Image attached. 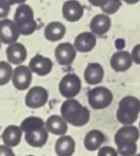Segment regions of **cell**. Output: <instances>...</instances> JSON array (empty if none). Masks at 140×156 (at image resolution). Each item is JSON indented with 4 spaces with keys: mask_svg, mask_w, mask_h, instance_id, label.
Segmentation results:
<instances>
[{
    "mask_svg": "<svg viewBox=\"0 0 140 156\" xmlns=\"http://www.w3.org/2000/svg\"><path fill=\"white\" fill-rule=\"evenodd\" d=\"M81 80L75 73H67L59 82L58 89L62 97L64 98H74L81 90Z\"/></svg>",
    "mask_w": 140,
    "mask_h": 156,
    "instance_id": "obj_6",
    "label": "cell"
},
{
    "mask_svg": "<svg viewBox=\"0 0 140 156\" xmlns=\"http://www.w3.org/2000/svg\"><path fill=\"white\" fill-rule=\"evenodd\" d=\"M48 91L42 87H31L26 97H25V104L30 108H42L48 101Z\"/></svg>",
    "mask_w": 140,
    "mask_h": 156,
    "instance_id": "obj_8",
    "label": "cell"
},
{
    "mask_svg": "<svg viewBox=\"0 0 140 156\" xmlns=\"http://www.w3.org/2000/svg\"><path fill=\"white\" fill-rule=\"evenodd\" d=\"M66 32L65 26L58 21L50 22L44 29V37L47 41L55 42L64 38Z\"/></svg>",
    "mask_w": 140,
    "mask_h": 156,
    "instance_id": "obj_21",
    "label": "cell"
},
{
    "mask_svg": "<svg viewBox=\"0 0 140 156\" xmlns=\"http://www.w3.org/2000/svg\"><path fill=\"white\" fill-rule=\"evenodd\" d=\"M13 21L20 35H31L38 28L32 9L25 3L19 5L17 8Z\"/></svg>",
    "mask_w": 140,
    "mask_h": 156,
    "instance_id": "obj_4",
    "label": "cell"
},
{
    "mask_svg": "<svg viewBox=\"0 0 140 156\" xmlns=\"http://www.w3.org/2000/svg\"><path fill=\"white\" fill-rule=\"evenodd\" d=\"M131 56H132L133 62L140 65V44H137L133 48L131 51Z\"/></svg>",
    "mask_w": 140,
    "mask_h": 156,
    "instance_id": "obj_29",
    "label": "cell"
},
{
    "mask_svg": "<svg viewBox=\"0 0 140 156\" xmlns=\"http://www.w3.org/2000/svg\"><path fill=\"white\" fill-rule=\"evenodd\" d=\"M104 78V69L99 62H90L84 71V79L87 84L95 86L102 82Z\"/></svg>",
    "mask_w": 140,
    "mask_h": 156,
    "instance_id": "obj_16",
    "label": "cell"
},
{
    "mask_svg": "<svg viewBox=\"0 0 140 156\" xmlns=\"http://www.w3.org/2000/svg\"><path fill=\"white\" fill-rule=\"evenodd\" d=\"M22 129L20 127L16 125H9L8 126L3 133H2V140L5 145L9 147H16L20 144L22 137Z\"/></svg>",
    "mask_w": 140,
    "mask_h": 156,
    "instance_id": "obj_20",
    "label": "cell"
},
{
    "mask_svg": "<svg viewBox=\"0 0 140 156\" xmlns=\"http://www.w3.org/2000/svg\"><path fill=\"white\" fill-rule=\"evenodd\" d=\"M12 84L14 87L20 91H24L28 89L31 84L32 72L29 66L18 65L13 70L12 74Z\"/></svg>",
    "mask_w": 140,
    "mask_h": 156,
    "instance_id": "obj_7",
    "label": "cell"
},
{
    "mask_svg": "<svg viewBox=\"0 0 140 156\" xmlns=\"http://www.w3.org/2000/svg\"><path fill=\"white\" fill-rule=\"evenodd\" d=\"M112 26L111 18L107 14H98L94 16L90 22V29L92 33L98 36L106 34Z\"/></svg>",
    "mask_w": 140,
    "mask_h": 156,
    "instance_id": "obj_17",
    "label": "cell"
},
{
    "mask_svg": "<svg viewBox=\"0 0 140 156\" xmlns=\"http://www.w3.org/2000/svg\"><path fill=\"white\" fill-rule=\"evenodd\" d=\"M112 91L105 87H97L88 93V102L93 109H104L112 104Z\"/></svg>",
    "mask_w": 140,
    "mask_h": 156,
    "instance_id": "obj_5",
    "label": "cell"
},
{
    "mask_svg": "<svg viewBox=\"0 0 140 156\" xmlns=\"http://www.w3.org/2000/svg\"><path fill=\"white\" fill-rule=\"evenodd\" d=\"M20 32L14 21L5 19L0 20V41L5 44L16 42L20 37Z\"/></svg>",
    "mask_w": 140,
    "mask_h": 156,
    "instance_id": "obj_11",
    "label": "cell"
},
{
    "mask_svg": "<svg viewBox=\"0 0 140 156\" xmlns=\"http://www.w3.org/2000/svg\"><path fill=\"white\" fill-rule=\"evenodd\" d=\"M140 113V100L133 96L123 98L118 105L116 119L123 125L134 123Z\"/></svg>",
    "mask_w": 140,
    "mask_h": 156,
    "instance_id": "obj_3",
    "label": "cell"
},
{
    "mask_svg": "<svg viewBox=\"0 0 140 156\" xmlns=\"http://www.w3.org/2000/svg\"><path fill=\"white\" fill-rule=\"evenodd\" d=\"M62 118L75 127L85 126L90 119L89 109L74 98H68L63 102L60 108Z\"/></svg>",
    "mask_w": 140,
    "mask_h": 156,
    "instance_id": "obj_1",
    "label": "cell"
},
{
    "mask_svg": "<svg viewBox=\"0 0 140 156\" xmlns=\"http://www.w3.org/2000/svg\"><path fill=\"white\" fill-rule=\"evenodd\" d=\"M45 127L49 132L54 135L63 136L67 131V122L62 118V116L52 115L49 117L45 122Z\"/></svg>",
    "mask_w": 140,
    "mask_h": 156,
    "instance_id": "obj_22",
    "label": "cell"
},
{
    "mask_svg": "<svg viewBox=\"0 0 140 156\" xmlns=\"http://www.w3.org/2000/svg\"><path fill=\"white\" fill-rule=\"evenodd\" d=\"M122 7V0H108V2L101 8V11L107 15L115 14Z\"/></svg>",
    "mask_w": 140,
    "mask_h": 156,
    "instance_id": "obj_26",
    "label": "cell"
},
{
    "mask_svg": "<svg viewBox=\"0 0 140 156\" xmlns=\"http://www.w3.org/2000/svg\"><path fill=\"white\" fill-rule=\"evenodd\" d=\"M47 140H48V130L46 127L35 129L25 132V140L31 147L41 148L46 144Z\"/></svg>",
    "mask_w": 140,
    "mask_h": 156,
    "instance_id": "obj_18",
    "label": "cell"
},
{
    "mask_svg": "<svg viewBox=\"0 0 140 156\" xmlns=\"http://www.w3.org/2000/svg\"><path fill=\"white\" fill-rule=\"evenodd\" d=\"M29 67L31 72L36 73L37 75L45 76L52 72L53 62L48 57L42 56V54H36L31 59Z\"/></svg>",
    "mask_w": 140,
    "mask_h": 156,
    "instance_id": "obj_13",
    "label": "cell"
},
{
    "mask_svg": "<svg viewBox=\"0 0 140 156\" xmlns=\"http://www.w3.org/2000/svg\"><path fill=\"white\" fill-rule=\"evenodd\" d=\"M20 129L23 132H27L35 129L44 127V121L39 117H28L20 123Z\"/></svg>",
    "mask_w": 140,
    "mask_h": 156,
    "instance_id": "obj_24",
    "label": "cell"
},
{
    "mask_svg": "<svg viewBox=\"0 0 140 156\" xmlns=\"http://www.w3.org/2000/svg\"><path fill=\"white\" fill-rule=\"evenodd\" d=\"M5 2H7L9 5L13 6V5H20V4H24L27 0H4Z\"/></svg>",
    "mask_w": 140,
    "mask_h": 156,
    "instance_id": "obj_32",
    "label": "cell"
},
{
    "mask_svg": "<svg viewBox=\"0 0 140 156\" xmlns=\"http://www.w3.org/2000/svg\"><path fill=\"white\" fill-rule=\"evenodd\" d=\"M54 56L57 62L63 66H68L72 64L77 56V50L74 44L70 42H62L56 46L54 51Z\"/></svg>",
    "mask_w": 140,
    "mask_h": 156,
    "instance_id": "obj_9",
    "label": "cell"
},
{
    "mask_svg": "<svg viewBox=\"0 0 140 156\" xmlns=\"http://www.w3.org/2000/svg\"><path fill=\"white\" fill-rule=\"evenodd\" d=\"M0 156H16L11 147L7 145H0Z\"/></svg>",
    "mask_w": 140,
    "mask_h": 156,
    "instance_id": "obj_30",
    "label": "cell"
},
{
    "mask_svg": "<svg viewBox=\"0 0 140 156\" xmlns=\"http://www.w3.org/2000/svg\"><path fill=\"white\" fill-rule=\"evenodd\" d=\"M97 44V39L94 33L85 31L79 33L74 41V46L77 51L86 53L91 51Z\"/></svg>",
    "mask_w": 140,
    "mask_h": 156,
    "instance_id": "obj_15",
    "label": "cell"
},
{
    "mask_svg": "<svg viewBox=\"0 0 140 156\" xmlns=\"http://www.w3.org/2000/svg\"><path fill=\"white\" fill-rule=\"evenodd\" d=\"M104 141H105L104 134L99 129H92L87 133L84 139V146L88 151H93L99 149Z\"/></svg>",
    "mask_w": 140,
    "mask_h": 156,
    "instance_id": "obj_23",
    "label": "cell"
},
{
    "mask_svg": "<svg viewBox=\"0 0 140 156\" xmlns=\"http://www.w3.org/2000/svg\"><path fill=\"white\" fill-rule=\"evenodd\" d=\"M139 139V129L131 125H124L117 130L114 136V141L117 146V151L122 156H133L135 154L137 146L136 141Z\"/></svg>",
    "mask_w": 140,
    "mask_h": 156,
    "instance_id": "obj_2",
    "label": "cell"
},
{
    "mask_svg": "<svg viewBox=\"0 0 140 156\" xmlns=\"http://www.w3.org/2000/svg\"><path fill=\"white\" fill-rule=\"evenodd\" d=\"M13 69L8 62H0V87L7 85L11 79Z\"/></svg>",
    "mask_w": 140,
    "mask_h": 156,
    "instance_id": "obj_25",
    "label": "cell"
},
{
    "mask_svg": "<svg viewBox=\"0 0 140 156\" xmlns=\"http://www.w3.org/2000/svg\"><path fill=\"white\" fill-rule=\"evenodd\" d=\"M123 2H125L126 4H128V5H134V4H136V3H138L140 0H123Z\"/></svg>",
    "mask_w": 140,
    "mask_h": 156,
    "instance_id": "obj_33",
    "label": "cell"
},
{
    "mask_svg": "<svg viewBox=\"0 0 140 156\" xmlns=\"http://www.w3.org/2000/svg\"><path fill=\"white\" fill-rule=\"evenodd\" d=\"M62 14L66 21L77 22L82 19L84 9L78 0H67L63 4Z\"/></svg>",
    "mask_w": 140,
    "mask_h": 156,
    "instance_id": "obj_10",
    "label": "cell"
},
{
    "mask_svg": "<svg viewBox=\"0 0 140 156\" xmlns=\"http://www.w3.org/2000/svg\"><path fill=\"white\" fill-rule=\"evenodd\" d=\"M90 5H92L93 7H98V8H101L103 7L107 2L108 0H88Z\"/></svg>",
    "mask_w": 140,
    "mask_h": 156,
    "instance_id": "obj_31",
    "label": "cell"
},
{
    "mask_svg": "<svg viewBox=\"0 0 140 156\" xmlns=\"http://www.w3.org/2000/svg\"><path fill=\"white\" fill-rule=\"evenodd\" d=\"M26 156H34V155H26Z\"/></svg>",
    "mask_w": 140,
    "mask_h": 156,
    "instance_id": "obj_35",
    "label": "cell"
},
{
    "mask_svg": "<svg viewBox=\"0 0 140 156\" xmlns=\"http://www.w3.org/2000/svg\"><path fill=\"white\" fill-rule=\"evenodd\" d=\"M135 156H140V153H139V154H137V155H135Z\"/></svg>",
    "mask_w": 140,
    "mask_h": 156,
    "instance_id": "obj_36",
    "label": "cell"
},
{
    "mask_svg": "<svg viewBox=\"0 0 140 156\" xmlns=\"http://www.w3.org/2000/svg\"><path fill=\"white\" fill-rule=\"evenodd\" d=\"M139 129H140V122H139Z\"/></svg>",
    "mask_w": 140,
    "mask_h": 156,
    "instance_id": "obj_37",
    "label": "cell"
},
{
    "mask_svg": "<svg viewBox=\"0 0 140 156\" xmlns=\"http://www.w3.org/2000/svg\"><path fill=\"white\" fill-rule=\"evenodd\" d=\"M133 64V59L131 53L126 51H118L113 53L110 60V65L112 69L117 73L126 72L131 68Z\"/></svg>",
    "mask_w": 140,
    "mask_h": 156,
    "instance_id": "obj_12",
    "label": "cell"
},
{
    "mask_svg": "<svg viewBox=\"0 0 140 156\" xmlns=\"http://www.w3.org/2000/svg\"><path fill=\"white\" fill-rule=\"evenodd\" d=\"M10 5H9L4 0H0V19L6 18L10 12Z\"/></svg>",
    "mask_w": 140,
    "mask_h": 156,
    "instance_id": "obj_28",
    "label": "cell"
},
{
    "mask_svg": "<svg viewBox=\"0 0 140 156\" xmlns=\"http://www.w3.org/2000/svg\"><path fill=\"white\" fill-rule=\"evenodd\" d=\"M76 143L72 137L63 135L60 137L54 146L57 156H72L75 152Z\"/></svg>",
    "mask_w": 140,
    "mask_h": 156,
    "instance_id": "obj_19",
    "label": "cell"
},
{
    "mask_svg": "<svg viewBox=\"0 0 140 156\" xmlns=\"http://www.w3.org/2000/svg\"><path fill=\"white\" fill-rule=\"evenodd\" d=\"M6 55L9 62L20 65L27 59V49L22 43L16 41L9 44L6 50Z\"/></svg>",
    "mask_w": 140,
    "mask_h": 156,
    "instance_id": "obj_14",
    "label": "cell"
},
{
    "mask_svg": "<svg viewBox=\"0 0 140 156\" xmlns=\"http://www.w3.org/2000/svg\"><path fill=\"white\" fill-rule=\"evenodd\" d=\"M98 156H118L117 151L110 146H104L100 149Z\"/></svg>",
    "mask_w": 140,
    "mask_h": 156,
    "instance_id": "obj_27",
    "label": "cell"
},
{
    "mask_svg": "<svg viewBox=\"0 0 140 156\" xmlns=\"http://www.w3.org/2000/svg\"><path fill=\"white\" fill-rule=\"evenodd\" d=\"M0 49H1V41H0Z\"/></svg>",
    "mask_w": 140,
    "mask_h": 156,
    "instance_id": "obj_34",
    "label": "cell"
}]
</instances>
